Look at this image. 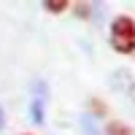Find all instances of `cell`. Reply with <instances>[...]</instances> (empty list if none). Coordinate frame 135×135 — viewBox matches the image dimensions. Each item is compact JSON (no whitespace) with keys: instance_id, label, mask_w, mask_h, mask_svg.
Returning a JSON list of instances; mask_svg holds the SVG:
<instances>
[{"instance_id":"1","label":"cell","mask_w":135,"mask_h":135,"mask_svg":"<svg viewBox=\"0 0 135 135\" xmlns=\"http://www.w3.org/2000/svg\"><path fill=\"white\" fill-rule=\"evenodd\" d=\"M108 35H111V46L119 54H132L135 51V19L127 14H119L111 22Z\"/></svg>"},{"instance_id":"2","label":"cell","mask_w":135,"mask_h":135,"mask_svg":"<svg viewBox=\"0 0 135 135\" xmlns=\"http://www.w3.org/2000/svg\"><path fill=\"white\" fill-rule=\"evenodd\" d=\"M30 111H32V122H35V124H43V100H41V95L32 97Z\"/></svg>"},{"instance_id":"3","label":"cell","mask_w":135,"mask_h":135,"mask_svg":"<svg viewBox=\"0 0 135 135\" xmlns=\"http://www.w3.org/2000/svg\"><path fill=\"white\" fill-rule=\"evenodd\" d=\"M81 127H84V135H97V127H95V114H86L81 116Z\"/></svg>"},{"instance_id":"4","label":"cell","mask_w":135,"mask_h":135,"mask_svg":"<svg viewBox=\"0 0 135 135\" xmlns=\"http://www.w3.org/2000/svg\"><path fill=\"white\" fill-rule=\"evenodd\" d=\"M68 6H70L68 0H43V8H46V11H51V14H62Z\"/></svg>"},{"instance_id":"5","label":"cell","mask_w":135,"mask_h":135,"mask_svg":"<svg viewBox=\"0 0 135 135\" xmlns=\"http://www.w3.org/2000/svg\"><path fill=\"white\" fill-rule=\"evenodd\" d=\"M105 135H130V127H127V124H122V122H108Z\"/></svg>"},{"instance_id":"6","label":"cell","mask_w":135,"mask_h":135,"mask_svg":"<svg viewBox=\"0 0 135 135\" xmlns=\"http://www.w3.org/2000/svg\"><path fill=\"white\" fill-rule=\"evenodd\" d=\"M92 108L97 111V116H100V114H105V108H103V103H100V100H92Z\"/></svg>"},{"instance_id":"7","label":"cell","mask_w":135,"mask_h":135,"mask_svg":"<svg viewBox=\"0 0 135 135\" xmlns=\"http://www.w3.org/2000/svg\"><path fill=\"white\" fill-rule=\"evenodd\" d=\"M3 124H6V111H3V105H0V130H3Z\"/></svg>"}]
</instances>
